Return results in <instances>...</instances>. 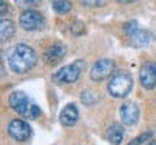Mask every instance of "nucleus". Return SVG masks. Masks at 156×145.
Returning a JSON list of instances; mask_svg holds the SVG:
<instances>
[{"label":"nucleus","instance_id":"obj_14","mask_svg":"<svg viewBox=\"0 0 156 145\" xmlns=\"http://www.w3.org/2000/svg\"><path fill=\"white\" fill-rule=\"evenodd\" d=\"M15 34V23L12 22L10 19H6L2 17V22H0V38L2 42H6L13 36Z\"/></svg>","mask_w":156,"mask_h":145},{"label":"nucleus","instance_id":"obj_17","mask_svg":"<svg viewBox=\"0 0 156 145\" xmlns=\"http://www.w3.org/2000/svg\"><path fill=\"white\" fill-rule=\"evenodd\" d=\"M81 100H83L84 105H94L95 102H97V97L93 95L91 90H84L83 96H81Z\"/></svg>","mask_w":156,"mask_h":145},{"label":"nucleus","instance_id":"obj_21","mask_svg":"<svg viewBox=\"0 0 156 145\" xmlns=\"http://www.w3.org/2000/svg\"><path fill=\"white\" fill-rule=\"evenodd\" d=\"M117 2H119V3H124V5H126V3H133V2H136V0H117Z\"/></svg>","mask_w":156,"mask_h":145},{"label":"nucleus","instance_id":"obj_10","mask_svg":"<svg viewBox=\"0 0 156 145\" xmlns=\"http://www.w3.org/2000/svg\"><path fill=\"white\" fill-rule=\"evenodd\" d=\"M139 80H140V84L146 90L155 89L156 87V64H152V62L143 64L139 72Z\"/></svg>","mask_w":156,"mask_h":145},{"label":"nucleus","instance_id":"obj_18","mask_svg":"<svg viewBox=\"0 0 156 145\" xmlns=\"http://www.w3.org/2000/svg\"><path fill=\"white\" fill-rule=\"evenodd\" d=\"M16 5L25 10H28V9H34L35 6H38L39 0H16Z\"/></svg>","mask_w":156,"mask_h":145},{"label":"nucleus","instance_id":"obj_11","mask_svg":"<svg viewBox=\"0 0 156 145\" xmlns=\"http://www.w3.org/2000/svg\"><path fill=\"white\" fill-rule=\"evenodd\" d=\"M65 54H67V46L64 44H61V42H58V44L51 45L49 48L45 51L44 60L49 65H56L58 62H61L64 60Z\"/></svg>","mask_w":156,"mask_h":145},{"label":"nucleus","instance_id":"obj_7","mask_svg":"<svg viewBox=\"0 0 156 145\" xmlns=\"http://www.w3.org/2000/svg\"><path fill=\"white\" fill-rule=\"evenodd\" d=\"M126 31H127L129 38H130V41H132V44L134 46L142 48V46L149 45V42H151V34L140 28L136 20H130L126 25Z\"/></svg>","mask_w":156,"mask_h":145},{"label":"nucleus","instance_id":"obj_15","mask_svg":"<svg viewBox=\"0 0 156 145\" xmlns=\"http://www.w3.org/2000/svg\"><path fill=\"white\" fill-rule=\"evenodd\" d=\"M71 7H73V5H71L69 0H54V2H52V9H54V12L58 13V15H65V13H68V12L71 10Z\"/></svg>","mask_w":156,"mask_h":145},{"label":"nucleus","instance_id":"obj_20","mask_svg":"<svg viewBox=\"0 0 156 145\" xmlns=\"http://www.w3.org/2000/svg\"><path fill=\"white\" fill-rule=\"evenodd\" d=\"M71 31H73L74 35H83L85 28H84V25L81 20H75V22L71 25Z\"/></svg>","mask_w":156,"mask_h":145},{"label":"nucleus","instance_id":"obj_4","mask_svg":"<svg viewBox=\"0 0 156 145\" xmlns=\"http://www.w3.org/2000/svg\"><path fill=\"white\" fill-rule=\"evenodd\" d=\"M85 62L84 61H75L73 64H68L65 67L59 68L58 71L52 74V80L58 84H73L78 81V78L81 77Z\"/></svg>","mask_w":156,"mask_h":145},{"label":"nucleus","instance_id":"obj_12","mask_svg":"<svg viewBox=\"0 0 156 145\" xmlns=\"http://www.w3.org/2000/svg\"><path fill=\"white\" fill-rule=\"evenodd\" d=\"M78 107L74 105V103H69L67 106L64 107L61 110V115H59V122L64 125V126H68V128H71L74 126L75 123L78 122Z\"/></svg>","mask_w":156,"mask_h":145},{"label":"nucleus","instance_id":"obj_19","mask_svg":"<svg viewBox=\"0 0 156 145\" xmlns=\"http://www.w3.org/2000/svg\"><path fill=\"white\" fill-rule=\"evenodd\" d=\"M152 135H153V134H152L151 131H149V132H145V134L139 135L137 138H134L133 141H130V142H129L127 145H142L143 142H146V141L149 139V138H151Z\"/></svg>","mask_w":156,"mask_h":145},{"label":"nucleus","instance_id":"obj_9","mask_svg":"<svg viewBox=\"0 0 156 145\" xmlns=\"http://www.w3.org/2000/svg\"><path fill=\"white\" fill-rule=\"evenodd\" d=\"M140 110L139 106L134 102H126L120 106V119H122L123 125L126 126H132L139 121Z\"/></svg>","mask_w":156,"mask_h":145},{"label":"nucleus","instance_id":"obj_1","mask_svg":"<svg viewBox=\"0 0 156 145\" xmlns=\"http://www.w3.org/2000/svg\"><path fill=\"white\" fill-rule=\"evenodd\" d=\"M9 67L16 74H25L30 71L38 62L36 51L26 44H17L9 52Z\"/></svg>","mask_w":156,"mask_h":145},{"label":"nucleus","instance_id":"obj_6","mask_svg":"<svg viewBox=\"0 0 156 145\" xmlns=\"http://www.w3.org/2000/svg\"><path fill=\"white\" fill-rule=\"evenodd\" d=\"M7 132L10 135V138H13L17 142H25L30 138L32 135V129L29 126V123L23 119H13L9 126H7Z\"/></svg>","mask_w":156,"mask_h":145},{"label":"nucleus","instance_id":"obj_5","mask_svg":"<svg viewBox=\"0 0 156 145\" xmlns=\"http://www.w3.org/2000/svg\"><path fill=\"white\" fill-rule=\"evenodd\" d=\"M116 68V62L110 60V58H101L93 64L91 71H90V77L93 81H103L112 77L113 71Z\"/></svg>","mask_w":156,"mask_h":145},{"label":"nucleus","instance_id":"obj_2","mask_svg":"<svg viewBox=\"0 0 156 145\" xmlns=\"http://www.w3.org/2000/svg\"><path fill=\"white\" fill-rule=\"evenodd\" d=\"M9 105L17 115L23 116L25 119L34 121L41 115V109L38 105H35L34 102L25 95L23 91H13L9 97Z\"/></svg>","mask_w":156,"mask_h":145},{"label":"nucleus","instance_id":"obj_8","mask_svg":"<svg viewBox=\"0 0 156 145\" xmlns=\"http://www.w3.org/2000/svg\"><path fill=\"white\" fill-rule=\"evenodd\" d=\"M19 23L25 31H38L44 25V16L34 9H28L23 10V13L20 15Z\"/></svg>","mask_w":156,"mask_h":145},{"label":"nucleus","instance_id":"obj_13","mask_svg":"<svg viewBox=\"0 0 156 145\" xmlns=\"http://www.w3.org/2000/svg\"><path fill=\"white\" fill-rule=\"evenodd\" d=\"M106 138L113 145L122 144L123 138H124V129H123V126L120 123H112L106 131Z\"/></svg>","mask_w":156,"mask_h":145},{"label":"nucleus","instance_id":"obj_16","mask_svg":"<svg viewBox=\"0 0 156 145\" xmlns=\"http://www.w3.org/2000/svg\"><path fill=\"white\" fill-rule=\"evenodd\" d=\"M107 0H80V3L84 7H90V9H95V7H103L106 5Z\"/></svg>","mask_w":156,"mask_h":145},{"label":"nucleus","instance_id":"obj_3","mask_svg":"<svg viewBox=\"0 0 156 145\" xmlns=\"http://www.w3.org/2000/svg\"><path fill=\"white\" fill-rule=\"evenodd\" d=\"M133 89V78L127 71H119L114 76H112L107 90L110 96L116 99H123L132 91Z\"/></svg>","mask_w":156,"mask_h":145},{"label":"nucleus","instance_id":"obj_22","mask_svg":"<svg viewBox=\"0 0 156 145\" xmlns=\"http://www.w3.org/2000/svg\"><path fill=\"white\" fill-rule=\"evenodd\" d=\"M149 145H156V139L155 141H151V142H149Z\"/></svg>","mask_w":156,"mask_h":145}]
</instances>
